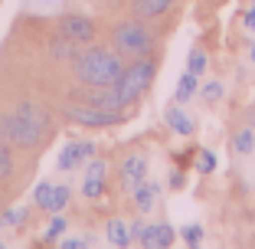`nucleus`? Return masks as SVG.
I'll return each mask as SVG.
<instances>
[{
    "mask_svg": "<svg viewBox=\"0 0 255 249\" xmlns=\"http://www.w3.org/2000/svg\"><path fill=\"white\" fill-rule=\"evenodd\" d=\"M121 53L118 49H105V46H89V49H79V56L72 59V72L82 85H115L121 76Z\"/></svg>",
    "mask_w": 255,
    "mask_h": 249,
    "instance_id": "f257e3e1",
    "label": "nucleus"
},
{
    "mask_svg": "<svg viewBox=\"0 0 255 249\" xmlns=\"http://www.w3.org/2000/svg\"><path fill=\"white\" fill-rule=\"evenodd\" d=\"M154 33L144 26L141 16H131V20H118L112 26V49H118V53L125 56H150L154 53Z\"/></svg>",
    "mask_w": 255,
    "mask_h": 249,
    "instance_id": "f03ea898",
    "label": "nucleus"
},
{
    "mask_svg": "<svg viewBox=\"0 0 255 249\" xmlns=\"http://www.w3.org/2000/svg\"><path fill=\"white\" fill-rule=\"evenodd\" d=\"M154 76H157V62L150 59V56H137L134 62H128V66L121 69L118 82H115L121 102H125V105L137 102V98H141L144 92L154 85Z\"/></svg>",
    "mask_w": 255,
    "mask_h": 249,
    "instance_id": "7ed1b4c3",
    "label": "nucleus"
},
{
    "mask_svg": "<svg viewBox=\"0 0 255 249\" xmlns=\"http://www.w3.org/2000/svg\"><path fill=\"white\" fill-rule=\"evenodd\" d=\"M0 131H3V138H7L13 148H23V151H36L46 141L43 131H39L36 125H30L16 108L13 112H0Z\"/></svg>",
    "mask_w": 255,
    "mask_h": 249,
    "instance_id": "20e7f679",
    "label": "nucleus"
},
{
    "mask_svg": "<svg viewBox=\"0 0 255 249\" xmlns=\"http://www.w3.org/2000/svg\"><path fill=\"white\" fill-rule=\"evenodd\" d=\"M62 115L82 128H118L128 118L125 112H105V108H92V105H62Z\"/></svg>",
    "mask_w": 255,
    "mask_h": 249,
    "instance_id": "39448f33",
    "label": "nucleus"
},
{
    "mask_svg": "<svg viewBox=\"0 0 255 249\" xmlns=\"http://www.w3.org/2000/svg\"><path fill=\"white\" fill-rule=\"evenodd\" d=\"M59 36H66V39H72V43L85 46V43H92V39L98 36V26L89 20V16L69 13V16H62V20H59Z\"/></svg>",
    "mask_w": 255,
    "mask_h": 249,
    "instance_id": "423d86ee",
    "label": "nucleus"
},
{
    "mask_svg": "<svg viewBox=\"0 0 255 249\" xmlns=\"http://www.w3.org/2000/svg\"><path fill=\"white\" fill-rule=\"evenodd\" d=\"M89 158H95V141L89 138H79V141H69L66 148L59 151V171H75V167H82Z\"/></svg>",
    "mask_w": 255,
    "mask_h": 249,
    "instance_id": "0eeeda50",
    "label": "nucleus"
},
{
    "mask_svg": "<svg viewBox=\"0 0 255 249\" xmlns=\"http://www.w3.org/2000/svg\"><path fill=\"white\" fill-rule=\"evenodd\" d=\"M105 181H108V164L102 158H89L85 161V181H82V197L95 200L105 194Z\"/></svg>",
    "mask_w": 255,
    "mask_h": 249,
    "instance_id": "6e6552de",
    "label": "nucleus"
},
{
    "mask_svg": "<svg viewBox=\"0 0 255 249\" xmlns=\"http://www.w3.org/2000/svg\"><path fill=\"white\" fill-rule=\"evenodd\" d=\"M137 243H141L144 249H167L177 243V230L170 227V223H154V227H144L141 233H137Z\"/></svg>",
    "mask_w": 255,
    "mask_h": 249,
    "instance_id": "1a4fd4ad",
    "label": "nucleus"
},
{
    "mask_svg": "<svg viewBox=\"0 0 255 249\" xmlns=\"http://www.w3.org/2000/svg\"><path fill=\"white\" fill-rule=\"evenodd\" d=\"M121 181H125V190L134 194V187L141 181H147V158L144 154H128L121 161Z\"/></svg>",
    "mask_w": 255,
    "mask_h": 249,
    "instance_id": "9d476101",
    "label": "nucleus"
},
{
    "mask_svg": "<svg viewBox=\"0 0 255 249\" xmlns=\"http://www.w3.org/2000/svg\"><path fill=\"white\" fill-rule=\"evenodd\" d=\"M16 112L30 121V125H36V128L43 131L46 138L53 135V118H49V112H46L39 102H16Z\"/></svg>",
    "mask_w": 255,
    "mask_h": 249,
    "instance_id": "9b49d317",
    "label": "nucleus"
},
{
    "mask_svg": "<svg viewBox=\"0 0 255 249\" xmlns=\"http://www.w3.org/2000/svg\"><path fill=\"white\" fill-rule=\"evenodd\" d=\"M164 121H167V128H170L173 135H180V138H190L196 131V121L190 118L180 105H170V108H167V112H164Z\"/></svg>",
    "mask_w": 255,
    "mask_h": 249,
    "instance_id": "f8f14e48",
    "label": "nucleus"
},
{
    "mask_svg": "<svg viewBox=\"0 0 255 249\" xmlns=\"http://www.w3.org/2000/svg\"><path fill=\"white\" fill-rule=\"evenodd\" d=\"M105 236H108V243L118 246V249H125V246L134 243V230H131V223H125L121 217H112L105 223Z\"/></svg>",
    "mask_w": 255,
    "mask_h": 249,
    "instance_id": "ddd939ff",
    "label": "nucleus"
},
{
    "mask_svg": "<svg viewBox=\"0 0 255 249\" xmlns=\"http://www.w3.org/2000/svg\"><path fill=\"white\" fill-rule=\"evenodd\" d=\"M131 197H134V207L141 213H150V210H154V204H157V197H160V187L154 181H141Z\"/></svg>",
    "mask_w": 255,
    "mask_h": 249,
    "instance_id": "4468645a",
    "label": "nucleus"
},
{
    "mask_svg": "<svg viewBox=\"0 0 255 249\" xmlns=\"http://www.w3.org/2000/svg\"><path fill=\"white\" fill-rule=\"evenodd\" d=\"M173 3H177V0H137V16H141V20H157Z\"/></svg>",
    "mask_w": 255,
    "mask_h": 249,
    "instance_id": "2eb2a0df",
    "label": "nucleus"
},
{
    "mask_svg": "<svg viewBox=\"0 0 255 249\" xmlns=\"http://www.w3.org/2000/svg\"><path fill=\"white\" fill-rule=\"evenodd\" d=\"M229 144H233L236 154H252L255 151V128H252V125H242V128L233 135V141H229Z\"/></svg>",
    "mask_w": 255,
    "mask_h": 249,
    "instance_id": "dca6fc26",
    "label": "nucleus"
},
{
    "mask_svg": "<svg viewBox=\"0 0 255 249\" xmlns=\"http://www.w3.org/2000/svg\"><path fill=\"white\" fill-rule=\"evenodd\" d=\"M30 220V207H7L0 213V230H10V227H23Z\"/></svg>",
    "mask_w": 255,
    "mask_h": 249,
    "instance_id": "f3484780",
    "label": "nucleus"
},
{
    "mask_svg": "<svg viewBox=\"0 0 255 249\" xmlns=\"http://www.w3.org/2000/svg\"><path fill=\"white\" fill-rule=\"evenodd\" d=\"M10 148H13V144L7 141V138H3V131H0V181H10V177H13V151H10Z\"/></svg>",
    "mask_w": 255,
    "mask_h": 249,
    "instance_id": "a211bd4d",
    "label": "nucleus"
},
{
    "mask_svg": "<svg viewBox=\"0 0 255 249\" xmlns=\"http://www.w3.org/2000/svg\"><path fill=\"white\" fill-rule=\"evenodd\" d=\"M49 56H53V59H69V62H72L75 56H79V43H72V39L59 36L53 46H49Z\"/></svg>",
    "mask_w": 255,
    "mask_h": 249,
    "instance_id": "6ab92c4d",
    "label": "nucleus"
},
{
    "mask_svg": "<svg viewBox=\"0 0 255 249\" xmlns=\"http://www.w3.org/2000/svg\"><path fill=\"white\" fill-rule=\"evenodd\" d=\"M196 79H200V76H193V72L187 69V72L180 76V82H177V89H173V98H177V102H190V95L200 89V85H196Z\"/></svg>",
    "mask_w": 255,
    "mask_h": 249,
    "instance_id": "aec40b11",
    "label": "nucleus"
},
{
    "mask_svg": "<svg viewBox=\"0 0 255 249\" xmlns=\"http://www.w3.org/2000/svg\"><path fill=\"white\" fill-rule=\"evenodd\" d=\"M53 190H56V184L39 181L36 187H33V204H36L39 210H46V213H49V200H53Z\"/></svg>",
    "mask_w": 255,
    "mask_h": 249,
    "instance_id": "412c9836",
    "label": "nucleus"
},
{
    "mask_svg": "<svg viewBox=\"0 0 255 249\" xmlns=\"http://www.w3.org/2000/svg\"><path fill=\"white\" fill-rule=\"evenodd\" d=\"M66 227H69V223H66V217H62V213H53L49 227L43 230V243H56L62 233H66Z\"/></svg>",
    "mask_w": 255,
    "mask_h": 249,
    "instance_id": "4be33fe9",
    "label": "nucleus"
},
{
    "mask_svg": "<svg viewBox=\"0 0 255 249\" xmlns=\"http://www.w3.org/2000/svg\"><path fill=\"white\" fill-rule=\"evenodd\" d=\"M69 200H72V190H69L66 184H56L53 200H49V213H62V210L69 207Z\"/></svg>",
    "mask_w": 255,
    "mask_h": 249,
    "instance_id": "5701e85b",
    "label": "nucleus"
},
{
    "mask_svg": "<svg viewBox=\"0 0 255 249\" xmlns=\"http://www.w3.org/2000/svg\"><path fill=\"white\" fill-rule=\"evenodd\" d=\"M187 69L193 72V76H203V72H206V49L193 46V49H190V62H187Z\"/></svg>",
    "mask_w": 255,
    "mask_h": 249,
    "instance_id": "b1692460",
    "label": "nucleus"
},
{
    "mask_svg": "<svg viewBox=\"0 0 255 249\" xmlns=\"http://www.w3.org/2000/svg\"><path fill=\"white\" fill-rule=\"evenodd\" d=\"M203 233H206V230H203L200 223H190V227L180 230V240L187 243V246H200V243H203Z\"/></svg>",
    "mask_w": 255,
    "mask_h": 249,
    "instance_id": "393cba45",
    "label": "nucleus"
},
{
    "mask_svg": "<svg viewBox=\"0 0 255 249\" xmlns=\"http://www.w3.org/2000/svg\"><path fill=\"white\" fill-rule=\"evenodd\" d=\"M196 171H200V174H213V171H216V154L206 151V148L196 151Z\"/></svg>",
    "mask_w": 255,
    "mask_h": 249,
    "instance_id": "a878e982",
    "label": "nucleus"
},
{
    "mask_svg": "<svg viewBox=\"0 0 255 249\" xmlns=\"http://www.w3.org/2000/svg\"><path fill=\"white\" fill-rule=\"evenodd\" d=\"M200 95L206 102H219L226 95V89H223V82H206V85H200Z\"/></svg>",
    "mask_w": 255,
    "mask_h": 249,
    "instance_id": "bb28decb",
    "label": "nucleus"
},
{
    "mask_svg": "<svg viewBox=\"0 0 255 249\" xmlns=\"http://www.w3.org/2000/svg\"><path fill=\"white\" fill-rule=\"evenodd\" d=\"M167 184H170V190H183V184H187V177H183V171H170V177H167Z\"/></svg>",
    "mask_w": 255,
    "mask_h": 249,
    "instance_id": "cd10ccee",
    "label": "nucleus"
},
{
    "mask_svg": "<svg viewBox=\"0 0 255 249\" xmlns=\"http://www.w3.org/2000/svg\"><path fill=\"white\" fill-rule=\"evenodd\" d=\"M242 26H246V30H255V7L246 10V16H242Z\"/></svg>",
    "mask_w": 255,
    "mask_h": 249,
    "instance_id": "c85d7f7f",
    "label": "nucleus"
},
{
    "mask_svg": "<svg viewBox=\"0 0 255 249\" xmlns=\"http://www.w3.org/2000/svg\"><path fill=\"white\" fill-rule=\"evenodd\" d=\"M89 240H62V249H85Z\"/></svg>",
    "mask_w": 255,
    "mask_h": 249,
    "instance_id": "c756f323",
    "label": "nucleus"
},
{
    "mask_svg": "<svg viewBox=\"0 0 255 249\" xmlns=\"http://www.w3.org/2000/svg\"><path fill=\"white\" fill-rule=\"evenodd\" d=\"M249 56H252V62H255V43H252V46H249Z\"/></svg>",
    "mask_w": 255,
    "mask_h": 249,
    "instance_id": "7c9ffc66",
    "label": "nucleus"
},
{
    "mask_svg": "<svg viewBox=\"0 0 255 249\" xmlns=\"http://www.w3.org/2000/svg\"><path fill=\"white\" fill-rule=\"evenodd\" d=\"M252 128H255V108H252Z\"/></svg>",
    "mask_w": 255,
    "mask_h": 249,
    "instance_id": "2f4dec72",
    "label": "nucleus"
},
{
    "mask_svg": "<svg viewBox=\"0 0 255 249\" xmlns=\"http://www.w3.org/2000/svg\"><path fill=\"white\" fill-rule=\"evenodd\" d=\"M0 246H3V240H0Z\"/></svg>",
    "mask_w": 255,
    "mask_h": 249,
    "instance_id": "473e14b6",
    "label": "nucleus"
},
{
    "mask_svg": "<svg viewBox=\"0 0 255 249\" xmlns=\"http://www.w3.org/2000/svg\"><path fill=\"white\" fill-rule=\"evenodd\" d=\"M134 3H137V0H134Z\"/></svg>",
    "mask_w": 255,
    "mask_h": 249,
    "instance_id": "72a5a7b5",
    "label": "nucleus"
}]
</instances>
